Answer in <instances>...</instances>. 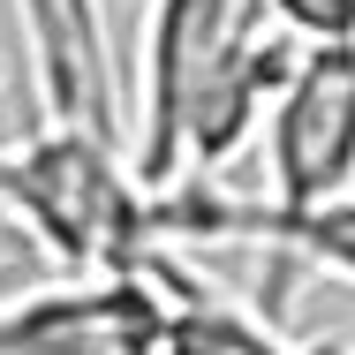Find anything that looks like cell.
I'll return each mask as SVG.
<instances>
[{"label": "cell", "mask_w": 355, "mask_h": 355, "mask_svg": "<svg viewBox=\"0 0 355 355\" xmlns=\"http://www.w3.org/2000/svg\"><path fill=\"white\" fill-rule=\"evenodd\" d=\"M295 53L265 0H144L129 174L144 189L219 182L242 144L265 137Z\"/></svg>", "instance_id": "obj_1"}, {"label": "cell", "mask_w": 355, "mask_h": 355, "mask_svg": "<svg viewBox=\"0 0 355 355\" xmlns=\"http://www.w3.org/2000/svg\"><path fill=\"white\" fill-rule=\"evenodd\" d=\"M0 219H15L69 280L137 272L159 250L151 189L129 174V144L69 121H38L31 137L0 144Z\"/></svg>", "instance_id": "obj_2"}, {"label": "cell", "mask_w": 355, "mask_h": 355, "mask_svg": "<svg viewBox=\"0 0 355 355\" xmlns=\"http://www.w3.org/2000/svg\"><path fill=\"white\" fill-rule=\"evenodd\" d=\"M355 182V46L295 53L265 114V212L302 219Z\"/></svg>", "instance_id": "obj_3"}, {"label": "cell", "mask_w": 355, "mask_h": 355, "mask_svg": "<svg viewBox=\"0 0 355 355\" xmlns=\"http://www.w3.org/2000/svg\"><path fill=\"white\" fill-rule=\"evenodd\" d=\"M166 333V287L159 250L137 272L98 280H46L0 302V355H159Z\"/></svg>", "instance_id": "obj_4"}, {"label": "cell", "mask_w": 355, "mask_h": 355, "mask_svg": "<svg viewBox=\"0 0 355 355\" xmlns=\"http://www.w3.org/2000/svg\"><path fill=\"white\" fill-rule=\"evenodd\" d=\"M159 287H166L159 355H348V340H287L280 318L219 295V287L197 280L174 250H159Z\"/></svg>", "instance_id": "obj_5"}, {"label": "cell", "mask_w": 355, "mask_h": 355, "mask_svg": "<svg viewBox=\"0 0 355 355\" xmlns=\"http://www.w3.org/2000/svg\"><path fill=\"white\" fill-rule=\"evenodd\" d=\"M265 15L302 53L310 46H355V0H265Z\"/></svg>", "instance_id": "obj_6"}]
</instances>
